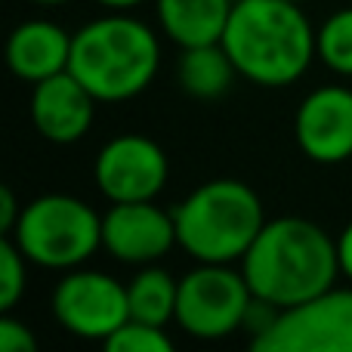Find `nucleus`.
<instances>
[{"mask_svg":"<svg viewBox=\"0 0 352 352\" xmlns=\"http://www.w3.org/2000/svg\"><path fill=\"white\" fill-rule=\"evenodd\" d=\"M241 272L254 300L278 312L324 294L343 275L337 241L303 217L266 219L241 256Z\"/></svg>","mask_w":352,"mask_h":352,"instance_id":"f257e3e1","label":"nucleus"},{"mask_svg":"<svg viewBox=\"0 0 352 352\" xmlns=\"http://www.w3.org/2000/svg\"><path fill=\"white\" fill-rule=\"evenodd\" d=\"M223 47L256 87H291L318 56V31L297 0H235Z\"/></svg>","mask_w":352,"mask_h":352,"instance_id":"f03ea898","label":"nucleus"},{"mask_svg":"<svg viewBox=\"0 0 352 352\" xmlns=\"http://www.w3.org/2000/svg\"><path fill=\"white\" fill-rule=\"evenodd\" d=\"M161 65V43L146 22L111 10L74 31L68 72L99 99L124 102L155 80Z\"/></svg>","mask_w":352,"mask_h":352,"instance_id":"7ed1b4c3","label":"nucleus"},{"mask_svg":"<svg viewBox=\"0 0 352 352\" xmlns=\"http://www.w3.org/2000/svg\"><path fill=\"white\" fill-rule=\"evenodd\" d=\"M176 244L198 263H235L266 226L263 201L248 182L207 179L173 207Z\"/></svg>","mask_w":352,"mask_h":352,"instance_id":"20e7f679","label":"nucleus"},{"mask_svg":"<svg viewBox=\"0 0 352 352\" xmlns=\"http://www.w3.org/2000/svg\"><path fill=\"white\" fill-rule=\"evenodd\" d=\"M10 238L28 263L68 272L102 248V217L74 195L50 192L22 207Z\"/></svg>","mask_w":352,"mask_h":352,"instance_id":"39448f33","label":"nucleus"},{"mask_svg":"<svg viewBox=\"0 0 352 352\" xmlns=\"http://www.w3.org/2000/svg\"><path fill=\"white\" fill-rule=\"evenodd\" d=\"M254 294L244 272H235L232 263H198L179 278L176 297V324L188 337L219 340L248 324Z\"/></svg>","mask_w":352,"mask_h":352,"instance_id":"423d86ee","label":"nucleus"},{"mask_svg":"<svg viewBox=\"0 0 352 352\" xmlns=\"http://www.w3.org/2000/svg\"><path fill=\"white\" fill-rule=\"evenodd\" d=\"M250 346L256 352H352V281L275 312Z\"/></svg>","mask_w":352,"mask_h":352,"instance_id":"0eeeda50","label":"nucleus"},{"mask_svg":"<svg viewBox=\"0 0 352 352\" xmlns=\"http://www.w3.org/2000/svg\"><path fill=\"white\" fill-rule=\"evenodd\" d=\"M53 316L68 334L105 343L130 318L127 285L93 269H68L53 291Z\"/></svg>","mask_w":352,"mask_h":352,"instance_id":"6e6552de","label":"nucleus"},{"mask_svg":"<svg viewBox=\"0 0 352 352\" xmlns=\"http://www.w3.org/2000/svg\"><path fill=\"white\" fill-rule=\"evenodd\" d=\"M167 176L170 164L164 148L142 133H121L109 140L93 164V179L111 204L155 201L167 186Z\"/></svg>","mask_w":352,"mask_h":352,"instance_id":"1a4fd4ad","label":"nucleus"},{"mask_svg":"<svg viewBox=\"0 0 352 352\" xmlns=\"http://www.w3.org/2000/svg\"><path fill=\"white\" fill-rule=\"evenodd\" d=\"M176 244L173 210L155 201H118L102 213V248L127 266H148L167 256Z\"/></svg>","mask_w":352,"mask_h":352,"instance_id":"9d476101","label":"nucleus"},{"mask_svg":"<svg viewBox=\"0 0 352 352\" xmlns=\"http://www.w3.org/2000/svg\"><path fill=\"white\" fill-rule=\"evenodd\" d=\"M300 152L316 164H343L352 158V90L328 84L312 90L294 118Z\"/></svg>","mask_w":352,"mask_h":352,"instance_id":"9b49d317","label":"nucleus"},{"mask_svg":"<svg viewBox=\"0 0 352 352\" xmlns=\"http://www.w3.org/2000/svg\"><path fill=\"white\" fill-rule=\"evenodd\" d=\"M99 99L74 78L72 72H59L53 78L34 84L31 90V121L47 142L72 146L84 140L93 127Z\"/></svg>","mask_w":352,"mask_h":352,"instance_id":"f8f14e48","label":"nucleus"},{"mask_svg":"<svg viewBox=\"0 0 352 352\" xmlns=\"http://www.w3.org/2000/svg\"><path fill=\"white\" fill-rule=\"evenodd\" d=\"M72 37L62 25L50 19H28L16 25L6 41V65L25 84H41L59 72H68Z\"/></svg>","mask_w":352,"mask_h":352,"instance_id":"ddd939ff","label":"nucleus"},{"mask_svg":"<svg viewBox=\"0 0 352 352\" xmlns=\"http://www.w3.org/2000/svg\"><path fill=\"white\" fill-rule=\"evenodd\" d=\"M158 25L176 47L219 43L235 0H155Z\"/></svg>","mask_w":352,"mask_h":352,"instance_id":"4468645a","label":"nucleus"},{"mask_svg":"<svg viewBox=\"0 0 352 352\" xmlns=\"http://www.w3.org/2000/svg\"><path fill=\"white\" fill-rule=\"evenodd\" d=\"M179 87L195 99H217L229 93L232 80L238 78V68L232 56L219 43H201V47H182L176 62Z\"/></svg>","mask_w":352,"mask_h":352,"instance_id":"2eb2a0df","label":"nucleus"},{"mask_svg":"<svg viewBox=\"0 0 352 352\" xmlns=\"http://www.w3.org/2000/svg\"><path fill=\"white\" fill-rule=\"evenodd\" d=\"M176 297H179V278H173L167 269L142 266L133 278L127 281V300H130V318L148 324L167 328L176 322Z\"/></svg>","mask_w":352,"mask_h":352,"instance_id":"dca6fc26","label":"nucleus"},{"mask_svg":"<svg viewBox=\"0 0 352 352\" xmlns=\"http://www.w3.org/2000/svg\"><path fill=\"white\" fill-rule=\"evenodd\" d=\"M318 59L331 72L352 78V6L337 10L318 28Z\"/></svg>","mask_w":352,"mask_h":352,"instance_id":"f3484780","label":"nucleus"},{"mask_svg":"<svg viewBox=\"0 0 352 352\" xmlns=\"http://www.w3.org/2000/svg\"><path fill=\"white\" fill-rule=\"evenodd\" d=\"M28 256L10 235L0 238V312H12L28 287Z\"/></svg>","mask_w":352,"mask_h":352,"instance_id":"a211bd4d","label":"nucleus"},{"mask_svg":"<svg viewBox=\"0 0 352 352\" xmlns=\"http://www.w3.org/2000/svg\"><path fill=\"white\" fill-rule=\"evenodd\" d=\"M109 352H170L173 340L161 324H148V322H136L127 318L109 340L102 343Z\"/></svg>","mask_w":352,"mask_h":352,"instance_id":"6ab92c4d","label":"nucleus"},{"mask_svg":"<svg viewBox=\"0 0 352 352\" xmlns=\"http://www.w3.org/2000/svg\"><path fill=\"white\" fill-rule=\"evenodd\" d=\"M0 352H37V337L12 312L0 316Z\"/></svg>","mask_w":352,"mask_h":352,"instance_id":"aec40b11","label":"nucleus"},{"mask_svg":"<svg viewBox=\"0 0 352 352\" xmlns=\"http://www.w3.org/2000/svg\"><path fill=\"white\" fill-rule=\"evenodd\" d=\"M19 217H22V207H19V198L10 186L0 188V235H10L16 229Z\"/></svg>","mask_w":352,"mask_h":352,"instance_id":"412c9836","label":"nucleus"},{"mask_svg":"<svg viewBox=\"0 0 352 352\" xmlns=\"http://www.w3.org/2000/svg\"><path fill=\"white\" fill-rule=\"evenodd\" d=\"M337 254H340V272L352 281V223L337 238Z\"/></svg>","mask_w":352,"mask_h":352,"instance_id":"4be33fe9","label":"nucleus"},{"mask_svg":"<svg viewBox=\"0 0 352 352\" xmlns=\"http://www.w3.org/2000/svg\"><path fill=\"white\" fill-rule=\"evenodd\" d=\"M96 3H102V6H109V10H130V6H136V3H142V0H96Z\"/></svg>","mask_w":352,"mask_h":352,"instance_id":"5701e85b","label":"nucleus"},{"mask_svg":"<svg viewBox=\"0 0 352 352\" xmlns=\"http://www.w3.org/2000/svg\"><path fill=\"white\" fill-rule=\"evenodd\" d=\"M34 3H41V6H59V3H65V0H34Z\"/></svg>","mask_w":352,"mask_h":352,"instance_id":"b1692460","label":"nucleus"},{"mask_svg":"<svg viewBox=\"0 0 352 352\" xmlns=\"http://www.w3.org/2000/svg\"><path fill=\"white\" fill-rule=\"evenodd\" d=\"M297 3H303V0H297Z\"/></svg>","mask_w":352,"mask_h":352,"instance_id":"393cba45","label":"nucleus"}]
</instances>
